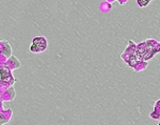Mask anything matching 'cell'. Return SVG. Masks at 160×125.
Here are the masks:
<instances>
[{
  "label": "cell",
  "instance_id": "obj_1",
  "mask_svg": "<svg viewBox=\"0 0 160 125\" xmlns=\"http://www.w3.org/2000/svg\"><path fill=\"white\" fill-rule=\"evenodd\" d=\"M47 48V41H46L45 38L41 36V40H40V43H38V38H35L33 40V43L32 45L30 46V50L32 53H43V51L46 50Z\"/></svg>",
  "mask_w": 160,
  "mask_h": 125
},
{
  "label": "cell",
  "instance_id": "obj_2",
  "mask_svg": "<svg viewBox=\"0 0 160 125\" xmlns=\"http://www.w3.org/2000/svg\"><path fill=\"white\" fill-rule=\"evenodd\" d=\"M149 1H143V2H141V1H138V3L140 4V6H145V4H148Z\"/></svg>",
  "mask_w": 160,
  "mask_h": 125
}]
</instances>
